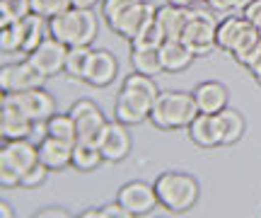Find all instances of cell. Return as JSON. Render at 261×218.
Returning <instances> with one entry per match:
<instances>
[{
	"instance_id": "obj_1",
	"label": "cell",
	"mask_w": 261,
	"mask_h": 218,
	"mask_svg": "<svg viewBox=\"0 0 261 218\" xmlns=\"http://www.w3.org/2000/svg\"><path fill=\"white\" fill-rule=\"evenodd\" d=\"M160 90L155 85L152 76H145V73H130L126 76L121 85V92L116 97V107H114V114L116 119L126 126H136V124L145 122L152 112V107L158 102Z\"/></svg>"
},
{
	"instance_id": "obj_2",
	"label": "cell",
	"mask_w": 261,
	"mask_h": 218,
	"mask_svg": "<svg viewBox=\"0 0 261 218\" xmlns=\"http://www.w3.org/2000/svg\"><path fill=\"white\" fill-rule=\"evenodd\" d=\"M48 34L65 46H90L97 37V17L92 8H70L48 19Z\"/></svg>"
},
{
	"instance_id": "obj_3",
	"label": "cell",
	"mask_w": 261,
	"mask_h": 218,
	"mask_svg": "<svg viewBox=\"0 0 261 218\" xmlns=\"http://www.w3.org/2000/svg\"><path fill=\"white\" fill-rule=\"evenodd\" d=\"M196 114L198 107L191 92H160L158 102L150 112V122L158 129L174 131V129H189Z\"/></svg>"
},
{
	"instance_id": "obj_4",
	"label": "cell",
	"mask_w": 261,
	"mask_h": 218,
	"mask_svg": "<svg viewBox=\"0 0 261 218\" xmlns=\"http://www.w3.org/2000/svg\"><path fill=\"white\" fill-rule=\"evenodd\" d=\"M39 162V146L29 138L5 141L0 148V184L3 187H17L22 177Z\"/></svg>"
},
{
	"instance_id": "obj_5",
	"label": "cell",
	"mask_w": 261,
	"mask_h": 218,
	"mask_svg": "<svg viewBox=\"0 0 261 218\" xmlns=\"http://www.w3.org/2000/svg\"><path fill=\"white\" fill-rule=\"evenodd\" d=\"M155 191L162 209L172 213H184L198 201V182L184 172H165L155 180Z\"/></svg>"
},
{
	"instance_id": "obj_6",
	"label": "cell",
	"mask_w": 261,
	"mask_h": 218,
	"mask_svg": "<svg viewBox=\"0 0 261 218\" xmlns=\"http://www.w3.org/2000/svg\"><path fill=\"white\" fill-rule=\"evenodd\" d=\"M218 22L205 10H191L189 22L181 32V41L187 44L196 56H208L213 49H218Z\"/></svg>"
},
{
	"instance_id": "obj_7",
	"label": "cell",
	"mask_w": 261,
	"mask_h": 218,
	"mask_svg": "<svg viewBox=\"0 0 261 218\" xmlns=\"http://www.w3.org/2000/svg\"><path fill=\"white\" fill-rule=\"evenodd\" d=\"M0 100L15 105L34 124H44L48 116L56 114V100L41 87H29V90H19V92H3Z\"/></svg>"
},
{
	"instance_id": "obj_8",
	"label": "cell",
	"mask_w": 261,
	"mask_h": 218,
	"mask_svg": "<svg viewBox=\"0 0 261 218\" xmlns=\"http://www.w3.org/2000/svg\"><path fill=\"white\" fill-rule=\"evenodd\" d=\"M68 112H70V116L75 119V126H77V143L97 146L104 126H107V116H104L102 109L94 105L92 100H77Z\"/></svg>"
},
{
	"instance_id": "obj_9",
	"label": "cell",
	"mask_w": 261,
	"mask_h": 218,
	"mask_svg": "<svg viewBox=\"0 0 261 218\" xmlns=\"http://www.w3.org/2000/svg\"><path fill=\"white\" fill-rule=\"evenodd\" d=\"M155 17H158V5L145 3V0H138V3H133L130 8L123 10L109 27H112L116 34H121V37H126L130 41L133 37H138L148 25H152Z\"/></svg>"
},
{
	"instance_id": "obj_10",
	"label": "cell",
	"mask_w": 261,
	"mask_h": 218,
	"mask_svg": "<svg viewBox=\"0 0 261 218\" xmlns=\"http://www.w3.org/2000/svg\"><path fill=\"white\" fill-rule=\"evenodd\" d=\"M68 49L70 46H65L63 41H58V39H54L48 34L32 54H27V61L37 68L41 76L51 78V76H56V73H61V70H65Z\"/></svg>"
},
{
	"instance_id": "obj_11",
	"label": "cell",
	"mask_w": 261,
	"mask_h": 218,
	"mask_svg": "<svg viewBox=\"0 0 261 218\" xmlns=\"http://www.w3.org/2000/svg\"><path fill=\"white\" fill-rule=\"evenodd\" d=\"M116 201L123 209L128 211L130 216H148L152 209H158V191L155 184H145V182H128L119 189Z\"/></svg>"
},
{
	"instance_id": "obj_12",
	"label": "cell",
	"mask_w": 261,
	"mask_h": 218,
	"mask_svg": "<svg viewBox=\"0 0 261 218\" xmlns=\"http://www.w3.org/2000/svg\"><path fill=\"white\" fill-rule=\"evenodd\" d=\"M44 80H46V76H41L29 61L10 63V66H3V70H0V90L3 92H19V90H29V87H41Z\"/></svg>"
},
{
	"instance_id": "obj_13",
	"label": "cell",
	"mask_w": 261,
	"mask_h": 218,
	"mask_svg": "<svg viewBox=\"0 0 261 218\" xmlns=\"http://www.w3.org/2000/svg\"><path fill=\"white\" fill-rule=\"evenodd\" d=\"M99 151H102L104 160L109 162H119L123 160L126 155L130 153V133H128V126L121 124L119 119L116 122H107L104 126L102 136H99Z\"/></svg>"
},
{
	"instance_id": "obj_14",
	"label": "cell",
	"mask_w": 261,
	"mask_h": 218,
	"mask_svg": "<svg viewBox=\"0 0 261 218\" xmlns=\"http://www.w3.org/2000/svg\"><path fill=\"white\" fill-rule=\"evenodd\" d=\"M116 70H119V63H116L114 54L99 49V51H92L90 58H87L83 80L90 83V85H94V87H107L114 78H116Z\"/></svg>"
},
{
	"instance_id": "obj_15",
	"label": "cell",
	"mask_w": 261,
	"mask_h": 218,
	"mask_svg": "<svg viewBox=\"0 0 261 218\" xmlns=\"http://www.w3.org/2000/svg\"><path fill=\"white\" fill-rule=\"evenodd\" d=\"M32 131H34V122L24 116L15 105L0 100V136H3V141L29 138Z\"/></svg>"
},
{
	"instance_id": "obj_16",
	"label": "cell",
	"mask_w": 261,
	"mask_h": 218,
	"mask_svg": "<svg viewBox=\"0 0 261 218\" xmlns=\"http://www.w3.org/2000/svg\"><path fill=\"white\" fill-rule=\"evenodd\" d=\"M189 138L196 146H201V148L223 146V131H220L218 114H203V112L196 114V119L189 124Z\"/></svg>"
},
{
	"instance_id": "obj_17",
	"label": "cell",
	"mask_w": 261,
	"mask_h": 218,
	"mask_svg": "<svg viewBox=\"0 0 261 218\" xmlns=\"http://www.w3.org/2000/svg\"><path fill=\"white\" fill-rule=\"evenodd\" d=\"M196 100V107H198V112L203 114H220L227 107V87L223 83H215V80H208V83H201V85H196V90L191 92Z\"/></svg>"
},
{
	"instance_id": "obj_18",
	"label": "cell",
	"mask_w": 261,
	"mask_h": 218,
	"mask_svg": "<svg viewBox=\"0 0 261 218\" xmlns=\"http://www.w3.org/2000/svg\"><path fill=\"white\" fill-rule=\"evenodd\" d=\"M73 143L44 136V141L39 143V160L44 162L48 170H63L68 165H73Z\"/></svg>"
},
{
	"instance_id": "obj_19",
	"label": "cell",
	"mask_w": 261,
	"mask_h": 218,
	"mask_svg": "<svg viewBox=\"0 0 261 218\" xmlns=\"http://www.w3.org/2000/svg\"><path fill=\"white\" fill-rule=\"evenodd\" d=\"M194 56L196 54L181 39H165V44L160 46V58H162L165 73H181V70H187L191 66Z\"/></svg>"
},
{
	"instance_id": "obj_20",
	"label": "cell",
	"mask_w": 261,
	"mask_h": 218,
	"mask_svg": "<svg viewBox=\"0 0 261 218\" xmlns=\"http://www.w3.org/2000/svg\"><path fill=\"white\" fill-rule=\"evenodd\" d=\"M189 15H191V8H179V5L167 3V5L158 8L155 22L160 25L165 39H181V32H184L189 22Z\"/></svg>"
},
{
	"instance_id": "obj_21",
	"label": "cell",
	"mask_w": 261,
	"mask_h": 218,
	"mask_svg": "<svg viewBox=\"0 0 261 218\" xmlns=\"http://www.w3.org/2000/svg\"><path fill=\"white\" fill-rule=\"evenodd\" d=\"M252 27V22L244 17L242 12H232V15H227V17L218 25V34H215V39H218V49H223V51H232V46L237 44V39L242 37L247 29Z\"/></svg>"
},
{
	"instance_id": "obj_22",
	"label": "cell",
	"mask_w": 261,
	"mask_h": 218,
	"mask_svg": "<svg viewBox=\"0 0 261 218\" xmlns=\"http://www.w3.org/2000/svg\"><path fill=\"white\" fill-rule=\"evenodd\" d=\"M22 34H24V41H22V54H32L34 49L48 37V19L32 12L22 19Z\"/></svg>"
},
{
	"instance_id": "obj_23",
	"label": "cell",
	"mask_w": 261,
	"mask_h": 218,
	"mask_svg": "<svg viewBox=\"0 0 261 218\" xmlns=\"http://www.w3.org/2000/svg\"><path fill=\"white\" fill-rule=\"evenodd\" d=\"M44 133L51 136V138H58V141L65 143H77V126H75V119L68 114H54L44 122Z\"/></svg>"
},
{
	"instance_id": "obj_24",
	"label": "cell",
	"mask_w": 261,
	"mask_h": 218,
	"mask_svg": "<svg viewBox=\"0 0 261 218\" xmlns=\"http://www.w3.org/2000/svg\"><path fill=\"white\" fill-rule=\"evenodd\" d=\"M130 63L138 73H145V76H158L165 70L160 49H130Z\"/></svg>"
},
{
	"instance_id": "obj_25",
	"label": "cell",
	"mask_w": 261,
	"mask_h": 218,
	"mask_svg": "<svg viewBox=\"0 0 261 218\" xmlns=\"http://www.w3.org/2000/svg\"><path fill=\"white\" fill-rule=\"evenodd\" d=\"M220 119V131H223V146H230V143L240 141L244 133V116L234 109H227L225 107L223 112L218 114Z\"/></svg>"
},
{
	"instance_id": "obj_26",
	"label": "cell",
	"mask_w": 261,
	"mask_h": 218,
	"mask_svg": "<svg viewBox=\"0 0 261 218\" xmlns=\"http://www.w3.org/2000/svg\"><path fill=\"white\" fill-rule=\"evenodd\" d=\"M102 160H104V155H102V151H99V146H92V143H75V148H73V167L75 170L90 172Z\"/></svg>"
},
{
	"instance_id": "obj_27",
	"label": "cell",
	"mask_w": 261,
	"mask_h": 218,
	"mask_svg": "<svg viewBox=\"0 0 261 218\" xmlns=\"http://www.w3.org/2000/svg\"><path fill=\"white\" fill-rule=\"evenodd\" d=\"M27 15H32V3L29 0H0V27L19 22Z\"/></svg>"
},
{
	"instance_id": "obj_28",
	"label": "cell",
	"mask_w": 261,
	"mask_h": 218,
	"mask_svg": "<svg viewBox=\"0 0 261 218\" xmlns=\"http://www.w3.org/2000/svg\"><path fill=\"white\" fill-rule=\"evenodd\" d=\"M22 41H24V34H22V19H19V22H12V25H5V27H0V49H3V54L22 51Z\"/></svg>"
},
{
	"instance_id": "obj_29",
	"label": "cell",
	"mask_w": 261,
	"mask_h": 218,
	"mask_svg": "<svg viewBox=\"0 0 261 218\" xmlns=\"http://www.w3.org/2000/svg\"><path fill=\"white\" fill-rule=\"evenodd\" d=\"M90 54H92L90 46H70L68 49V58H65V73L75 78H83Z\"/></svg>"
},
{
	"instance_id": "obj_30",
	"label": "cell",
	"mask_w": 261,
	"mask_h": 218,
	"mask_svg": "<svg viewBox=\"0 0 261 218\" xmlns=\"http://www.w3.org/2000/svg\"><path fill=\"white\" fill-rule=\"evenodd\" d=\"M162 44H165V34H162L158 22L148 25L138 37L130 39V49H160Z\"/></svg>"
},
{
	"instance_id": "obj_31",
	"label": "cell",
	"mask_w": 261,
	"mask_h": 218,
	"mask_svg": "<svg viewBox=\"0 0 261 218\" xmlns=\"http://www.w3.org/2000/svg\"><path fill=\"white\" fill-rule=\"evenodd\" d=\"M32 3V12H37L41 17H56L61 12L73 8V0H29Z\"/></svg>"
},
{
	"instance_id": "obj_32",
	"label": "cell",
	"mask_w": 261,
	"mask_h": 218,
	"mask_svg": "<svg viewBox=\"0 0 261 218\" xmlns=\"http://www.w3.org/2000/svg\"><path fill=\"white\" fill-rule=\"evenodd\" d=\"M133 3H138V0H104V3H102L104 22H107V25H112L114 19L119 17L126 8H130Z\"/></svg>"
},
{
	"instance_id": "obj_33",
	"label": "cell",
	"mask_w": 261,
	"mask_h": 218,
	"mask_svg": "<svg viewBox=\"0 0 261 218\" xmlns=\"http://www.w3.org/2000/svg\"><path fill=\"white\" fill-rule=\"evenodd\" d=\"M211 10L215 12H227V15H232V12H242L252 0H205Z\"/></svg>"
},
{
	"instance_id": "obj_34",
	"label": "cell",
	"mask_w": 261,
	"mask_h": 218,
	"mask_svg": "<svg viewBox=\"0 0 261 218\" xmlns=\"http://www.w3.org/2000/svg\"><path fill=\"white\" fill-rule=\"evenodd\" d=\"M46 175H48V167L41 160H39L37 165H34V167H32V170H29L27 175L22 177V187H39L41 182L46 180Z\"/></svg>"
},
{
	"instance_id": "obj_35",
	"label": "cell",
	"mask_w": 261,
	"mask_h": 218,
	"mask_svg": "<svg viewBox=\"0 0 261 218\" xmlns=\"http://www.w3.org/2000/svg\"><path fill=\"white\" fill-rule=\"evenodd\" d=\"M242 15L261 32V0H252V3H249V5L242 10Z\"/></svg>"
},
{
	"instance_id": "obj_36",
	"label": "cell",
	"mask_w": 261,
	"mask_h": 218,
	"mask_svg": "<svg viewBox=\"0 0 261 218\" xmlns=\"http://www.w3.org/2000/svg\"><path fill=\"white\" fill-rule=\"evenodd\" d=\"M102 218H130V213L123 209L121 204L116 201V204H109V206H102Z\"/></svg>"
},
{
	"instance_id": "obj_37",
	"label": "cell",
	"mask_w": 261,
	"mask_h": 218,
	"mask_svg": "<svg viewBox=\"0 0 261 218\" xmlns=\"http://www.w3.org/2000/svg\"><path fill=\"white\" fill-rule=\"evenodd\" d=\"M70 213L65 209H58V206H54V209H41L37 211V218H68Z\"/></svg>"
},
{
	"instance_id": "obj_38",
	"label": "cell",
	"mask_w": 261,
	"mask_h": 218,
	"mask_svg": "<svg viewBox=\"0 0 261 218\" xmlns=\"http://www.w3.org/2000/svg\"><path fill=\"white\" fill-rule=\"evenodd\" d=\"M0 216H3V218H12V216H15V211H12V206H10L8 201H3V204H0Z\"/></svg>"
},
{
	"instance_id": "obj_39",
	"label": "cell",
	"mask_w": 261,
	"mask_h": 218,
	"mask_svg": "<svg viewBox=\"0 0 261 218\" xmlns=\"http://www.w3.org/2000/svg\"><path fill=\"white\" fill-rule=\"evenodd\" d=\"M249 73H252V76L256 78V80H259V78H261V56L256 58V61H254L252 66H249Z\"/></svg>"
},
{
	"instance_id": "obj_40",
	"label": "cell",
	"mask_w": 261,
	"mask_h": 218,
	"mask_svg": "<svg viewBox=\"0 0 261 218\" xmlns=\"http://www.w3.org/2000/svg\"><path fill=\"white\" fill-rule=\"evenodd\" d=\"M99 0H73V8H94Z\"/></svg>"
},
{
	"instance_id": "obj_41",
	"label": "cell",
	"mask_w": 261,
	"mask_h": 218,
	"mask_svg": "<svg viewBox=\"0 0 261 218\" xmlns=\"http://www.w3.org/2000/svg\"><path fill=\"white\" fill-rule=\"evenodd\" d=\"M167 3H172V5H179V8H191V3H189V0H167Z\"/></svg>"
},
{
	"instance_id": "obj_42",
	"label": "cell",
	"mask_w": 261,
	"mask_h": 218,
	"mask_svg": "<svg viewBox=\"0 0 261 218\" xmlns=\"http://www.w3.org/2000/svg\"><path fill=\"white\" fill-rule=\"evenodd\" d=\"M189 3H191V5H194V3H203V0H189Z\"/></svg>"
},
{
	"instance_id": "obj_43",
	"label": "cell",
	"mask_w": 261,
	"mask_h": 218,
	"mask_svg": "<svg viewBox=\"0 0 261 218\" xmlns=\"http://www.w3.org/2000/svg\"><path fill=\"white\" fill-rule=\"evenodd\" d=\"M256 83H259V85H261V78H259V80H256Z\"/></svg>"
}]
</instances>
